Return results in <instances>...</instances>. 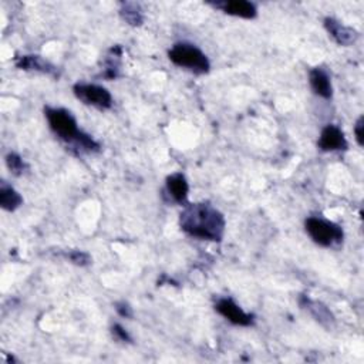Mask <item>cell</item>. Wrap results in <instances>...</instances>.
I'll use <instances>...</instances> for the list:
<instances>
[{
  "mask_svg": "<svg viewBox=\"0 0 364 364\" xmlns=\"http://www.w3.org/2000/svg\"><path fill=\"white\" fill-rule=\"evenodd\" d=\"M181 229L192 238L221 242L226 222L222 213L208 202L189 204L180 215Z\"/></svg>",
  "mask_w": 364,
  "mask_h": 364,
  "instance_id": "1",
  "label": "cell"
},
{
  "mask_svg": "<svg viewBox=\"0 0 364 364\" xmlns=\"http://www.w3.org/2000/svg\"><path fill=\"white\" fill-rule=\"evenodd\" d=\"M168 58L175 66L195 74H206L211 70V63L206 54L191 43H177L168 52Z\"/></svg>",
  "mask_w": 364,
  "mask_h": 364,
  "instance_id": "2",
  "label": "cell"
},
{
  "mask_svg": "<svg viewBox=\"0 0 364 364\" xmlns=\"http://www.w3.org/2000/svg\"><path fill=\"white\" fill-rule=\"evenodd\" d=\"M305 229L310 239L323 248H337L345 239V232L340 225L320 217L308 218Z\"/></svg>",
  "mask_w": 364,
  "mask_h": 364,
  "instance_id": "3",
  "label": "cell"
},
{
  "mask_svg": "<svg viewBox=\"0 0 364 364\" xmlns=\"http://www.w3.org/2000/svg\"><path fill=\"white\" fill-rule=\"evenodd\" d=\"M45 116L47 118L50 130L61 141L74 147L83 133L81 130H78V124L74 116L66 109H54V107H46Z\"/></svg>",
  "mask_w": 364,
  "mask_h": 364,
  "instance_id": "4",
  "label": "cell"
},
{
  "mask_svg": "<svg viewBox=\"0 0 364 364\" xmlns=\"http://www.w3.org/2000/svg\"><path fill=\"white\" fill-rule=\"evenodd\" d=\"M74 96L85 105L96 107L98 110H109L113 107V96L103 85L90 83H77L73 87Z\"/></svg>",
  "mask_w": 364,
  "mask_h": 364,
  "instance_id": "5",
  "label": "cell"
},
{
  "mask_svg": "<svg viewBox=\"0 0 364 364\" xmlns=\"http://www.w3.org/2000/svg\"><path fill=\"white\" fill-rule=\"evenodd\" d=\"M215 310L225 317L228 322L235 326H252L253 325V314L246 313L241 306L235 303L229 297H222L215 303Z\"/></svg>",
  "mask_w": 364,
  "mask_h": 364,
  "instance_id": "6",
  "label": "cell"
},
{
  "mask_svg": "<svg viewBox=\"0 0 364 364\" xmlns=\"http://www.w3.org/2000/svg\"><path fill=\"white\" fill-rule=\"evenodd\" d=\"M347 140L345 137V133L341 131V128H339L334 124L326 125L322 133H320L317 147L325 153L330 151H345L347 149Z\"/></svg>",
  "mask_w": 364,
  "mask_h": 364,
  "instance_id": "7",
  "label": "cell"
},
{
  "mask_svg": "<svg viewBox=\"0 0 364 364\" xmlns=\"http://www.w3.org/2000/svg\"><path fill=\"white\" fill-rule=\"evenodd\" d=\"M215 9L222 10L225 14L241 17V19H248L252 20L258 16V9L248 0H224V2H217V3H209Z\"/></svg>",
  "mask_w": 364,
  "mask_h": 364,
  "instance_id": "8",
  "label": "cell"
},
{
  "mask_svg": "<svg viewBox=\"0 0 364 364\" xmlns=\"http://www.w3.org/2000/svg\"><path fill=\"white\" fill-rule=\"evenodd\" d=\"M323 25H325V29L329 33V36L337 43L339 46H345V47L350 46L358 37V33L353 28H349L343 23H340L339 20H336L333 17H326L323 21Z\"/></svg>",
  "mask_w": 364,
  "mask_h": 364,
  "instance_id": "9",
  "label": "cell"
},
{
  "mask_svg": "<svg viewBox=\"0 0 364 364\" xmlns=\"http://www.w3.org/2000/svg\"><path fill=\"white\" fill-rule=\"evenodd\" d=\"M16 67L20 70H26V72H37L52 76L54 78L60 77L58 69L47 61L46 58H43L40 56H20L16 58Z\"/></svg>",
  "mask_w": 364,
  "mask_h": 364,
  "instance_id": "10",
  "label": "cell"
},
{
  "mask_svg": "<svg viewBox=\"0 0 364 364\" xmlns=\"http://www.w3.org/2000/svg\"><path fill=\"white\" fill-rule=\"evenodd\" d=\"M299 305L302 306V309L309 312L310 316H313L314 320H317V322L322 326H325L328 329L333 328L334 316L323 303L313 301V299H310L308 296H301V299H299Z\"/></svg>",
  "mask_w": 364,
  "mask_h": 364,
  "instance_id": "11",
  "label": "cell"
},
{
  "mask_svg": "<svg viewBox=\"0 0 364 364\" xmlns=\"http://www.w3.org/2000/svg\"><path fill=\"white\" fill-rule=\"evenodd\" d=\"M309 83H310V87L316 96L326 98V100L333 97L332 80H330V76L328 74V72L325 69H322V67L312 69L309 73Z\"/></svg>",
  "mask_w": 364,
  "mask_h": 364,
  "instance_id": "12",
  "label": "cell"
},
{
  "mask_svg": "<svg viewBox=\"0 0 364 364\" xmlns=\"http://www.w3.org/2000/svg\"><path fill=\"white\" fill-rule=\"evenodd\" d=\"M167 185V194L169 198L173 200L177 204H185L188 198V192H189V185L184 174L177 173L169 175L165 181Z\"/></svg>",
  "mask_w": 364,
  "mask_h": 364,
  "instance_id": "13",
  "label": "cell"
},
{
  "mask_svg": "<svg viewBox=\"0 0 364 364\" xmlns=\"http://www.w3.org/2000/svg\"><path fill=\"white\" fill-rule=\"evenodd\" d=\"M21 204H23V198H21L19 192L6 182H2V186H0V206L5 211L13 212Z\"/></svg>",
  "mask_w": 364,
  "mask_h": 364,
  "instance_id": "14",
  "label": "cell"
},
{
  "mask_svg": "<svg viewBox=\"0 0 364 364\" xmlns=\"http://www.w3.org/2000/svg\"><path fill=\"white\" fill-rule=\"evenodd\" d=\"M121 47L116 46L110 50L109 56L105 58L104 63V72H103V77L107 80H114L120 76V60H121Z\"/></svg>",
  "mask_w": 364,
  "mask_h": 364,
  "instance_id": "15",
  "label": "cell"
},
{
  "mask_svg": "<svg viewBox=\"0 0 364 364\" xmlns=\"http://www.w3.org/2000/svg\"><path fill=\"white\" fill-rule=\"evenodd\" d=\"M120 14L124 21H127L130 26H141L144 17L141 9L136 3H122L120 9Z\"/></svg>",
  "mask_w": 364,
  "mask_h": 364,
  "instance_id": "16",
  "label": "cell"
},
{
  "mask_svg": "<svg viewBox=\"0 0 364 364\" xmlns=\"http://www.w3.org/2000/svg\"><path fill=\"white\" fill-rule=\"evenodd\" d=\"M6 165L9 168L10 173L16 177H20L25 174V171L28 169V164L23 161V158H21L19 154L16 153H10L8 154L6 157Z\"/></svg>",
  "mask_w": 364,
  "mask_h": 364,
  "instance_id": "17",
  "label": "cell"
},
{
  "mask_svg": "<svg viewBox=\"0 0 364 364\" xmlns=\"http://www.w3.org/2000/svg\"><path fill=\"white\" fill-rule=\"evenodd\" d=\"M66 256H67V259H69L72 264H74V265H77V266H87V265L92 264L90 255H89V253H85V252H83V250H72V252H69Z\"/></svg>",
  "mask_w": 364,
  "mask_h": 364,
  "instance_id": "18",
  "label": "cell"
},
{
  "mask_svg": "<svg viewBox=\"0 0 364 364\" xmlns=\"http://www.w3.org/2000/svg\"><path fill=\"white\" fill-rule=\"evenodd\" d=\"M111 333H113V336H114L117 340L124 341V343H133L131 336L128 334V332H127L121 325H118V323H116V325L111 328Z\"/></svg>",
  "mask_w": 364,
  "mask_h": 364,
  "instance_id": "19",
  "label": "cell"
},
{
  "mask_svg": "<svg viewBox=\"0 0 364 364\" xmlns=\"http://www.w3.org/2000/svg\"><path fill=\"white\" fill-rule=\"evenodd\" d=\"M363 130H364V118L360 117V118L357 120L356 125H354V136H356V141H357V144H358L360 147L364 145V133H363Z\"/></svg>",
  "mask_w": 364,
  "mask_h": 364,
  "instance_id": "20",
  "label": "cell"
},
{
  "mask_svg": "<svg viewBox=\"0 0 364 364\" xmlns=\"http://www.w3.org/2000/svg\"><path fill=\"white\" fill-rule=\"evenodd\" d=\"M116 310H117V313H118L120 316H122V317H125V319H131V317H133V309H131L130 305L125 303V302H118V303H116Z\"/></svg>",
  "mask_w": 364,
  "mask_h": 364,
  "instance_id": "21",
  "label": "cell"
}]
</instances>
